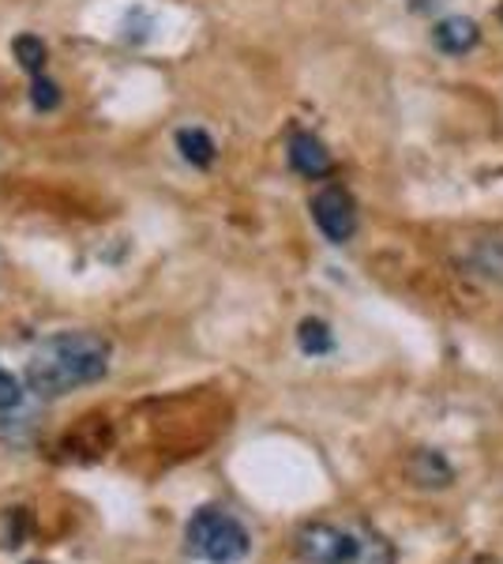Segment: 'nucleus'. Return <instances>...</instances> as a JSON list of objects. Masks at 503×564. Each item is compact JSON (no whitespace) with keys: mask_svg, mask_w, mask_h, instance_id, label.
<instances>
[{"mask_svg":"<svg viewBox=\"0 0 503 564\" xmlns=\"http://www.w3.org/2000/svg\"><path fill=\"white\" fill-rule=\"evenodd\" d=\"M478 42H481V26L473 20H466V15H447L433 31V45L440 53H447V57H462V53H470Z\"/></svg>","mask_w":503,"mask_h":564,"instance_id":"obj_6","label":"nucleus"},{"mask_svg":"<svg viewBox=\"0 0 503 564\" xmlns=\"http://www.w3.org/2000/svg\"><path fill=\"white\" fill-rule=\"evenodd\" d=\"M313 218L331 245H346L357 230V207L353 196L342 185H327L313 196Z\"/></svg>","mask_w":503,"mask_h":564,"instance_id":"obj_4","label":"nucleus"},{"mask_svg":"<svg viewBox=\"0 0 503 564\" xmlns=\"http://www.w3.org/2000/svg\"><path fill=\"white\" fill-rule=\"evenodd\" d=\"M294 545L305 564H395V545L357 520H313L297 531Z\"/></svg>","mask_w":503,"mask_h":564,"instance_id":"obj_2","label":"nucleus"},{"mask_svg":"<svg viewBox=\"0 0 503 564\" xmlns=\"http://www.w3.org/2000/svg\"><path fill=\"white\" fill-rule=\"evenodd\" d=\"M289 166L297 170L300 177H327L331 174V151L324 148V140L313 132H294L289 135Z\"/></svg>","mask_w":503,"mask_h":564,"instance_id":"obj_5","label":"nucleus"},{"mask_svg":"<svg viewBox=\"0 0 503 564\" xmlns=\"http://www.w3.org/2000/svg\"><path fill=\"white\" fill-rule=\"evenodd\" d=\"M31 102H34V109H42V113H50V109H57V102H61V90H57V84H53L50 76H34L31 79Z\"/></svg>","mask_w":503,"mask_h":564,"instance_id":"obj_11","label":"nucleus"},{"mask_svg":"<svg viewBox=\"0 0 503 564\" xmlns=\"http://www.w3.org/2000/svg\"><path fill=\"white\" fill-rule=\"evenodd\" d=\"M109 339L95 332H57L26 358V388L39 399H61L76 388L98 384L109 372Z\"/></svg>","mask_w":503,"mask_h":564,"instance_id":"obj_1","label":"nucleus"},{"mask_svg":"<svg viewBox=\"0 0 503 564\" xmlns=\"http://www.w3.org/2000/svg\"><path fill=\"white\" fill-rule=\"evenodd\" d=\"M297 347L308 354V358H324V354L335 350V335L324 321H300L297 327Z\"/></svg>","mask_w":503,"mask_h":564,"instance_id":"obj_9","label":"nucleus"},{"mask_svg":"<svg viewBox=\"0 0 503 564\" xmlns=\"http://www.w3.org/2000/svg\"><path fill=\"white\" fill-rule=\"evenodd\" d=\"M500 20H503V8H500Z\"/></svg>","mask_w":503,"mask_h":564,"instance_id":"obj_13","label":"nucleus"},{"mask_svg":"<svg viewBox=\"0 0 503 564\" xmlns=\"http://www.w3.org/2000/svg\"><path fill=\"white\" fill-rule=\"evenodd\" d=\"M15 406H23V388L12 372L0 366V411H15Z\"/></svg>","mask_w":503,"mask_h":564,"instance_id":"obj_12","label":"nucleus"},{"mask_svg":"<svg viewBox=\"0 0 503 564\" xmlns=\"http://www.w3.org/2000/svg\"><path fill=\"white\" fill-rule=\"evenodd\" d=\"M185 550L188 557L204 564H241L249 557L252 542L237 516H230L226 508L207 505L199 512H192V520L185 527Z\"/></svg>","mask_w":503,"mask_h":564,"instance_id":"obj_3","label":"nucleus"},{"mask_svg":"<svg viewBox=\"0 0 503 564\" xmlns=\"http://www.w3.org/2000/svg\"><path fill=\"white\" fill-rule=\"evenodd\" d=\"M31 564H42V561H31Z\"/></svg>","mask_w":503,"mask_h":564,"instance_id":"obj_14","label":"nucleus"},{"mask_svg":"<svg viewBox=\"0 0 503 564\" xmlns=\"http://www.w3.org/2000/svg\"><path fill=\"white\" fill-rule=\"evenodd\" d=\"M409 478L417 481V486H428V489H436V486H451V478H455V470H451V463H447L440 452H433V448H420L414 459H409Z\"/></svg>","mask_w":503,"mask_h":564,"instance_id":"obj_7","label":"nucleus"},{"mask_svg":"<svg viewBox=\"0 0 503 564\" xmlns=\"http://www.w3.org/2000/svg\"><path fill=\"white\" fill-rule=\"evenodd\" d=\"M12 53H15V61L23 65L26 76H45V42L42 39H34V34H20V39L12 42Z\"/></svg>","mask_w":503,"mask_h":564,"instance_id":"obj_10","label":"nucleus"},{"mask_svg":"<svg viewBox=\"0 0 503 564\" xmlns=\"http://www.w3.org/2000/svg\"><path fill=\"white\" fill-rule=\"evenodd\" d=\"M177 151H181V159L192 162V166H199V170H207L218 154L215 140H210L204 129H181L177 132Z\"/></svg>","mask_w":503,"mask_h":564,"instance_id":"obj_8","label":"nucleus"}]
</instances>
